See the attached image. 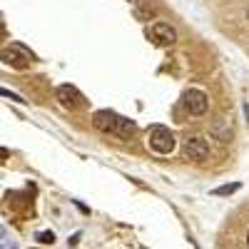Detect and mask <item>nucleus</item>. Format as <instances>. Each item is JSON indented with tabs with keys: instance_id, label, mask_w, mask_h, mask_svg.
<instances>
[{
	"instance_id": "nucleus-1",
	"label": "nucleus",
	"mask_w": 249,
	"mask_h": 249,
	"mask_svg": "<svg viewBox=\"0 0 249 249\" xmlns=\"http://www.w3.org/2000/svg\"><path fill=\"white\" fill-rule=\"evenodd\" d=\"M92 124H95V130L100 132H107V135H117L122 140H130L135 132H137V124L127 117H122L112 110H97L92 115Z\"/></svg>"
},
{
	"instance_id": "nucleus-2",
	"label": "nucleus",
	"mask_w": 249,
	"mask_h": 249,
	"mask_svg": "<svg viewBox=\"0 0 249 249\" xmlns=\"http://www.w3.org/2000/svg\"><path fill=\"white\" fill-rule=\"evenodd\" d=\"M147 142H150V147L157 152V155H170L175 150V135L164 127V124H155V127H150V135H147Z\"/></svg>"
},
{
	"instance_id": "nucleus-3",
	"label": "nucleus",
	"mask_w": 249,
	"mask_h": 249,
	"mask_svg": "<svg viewBox=\"0 0 249 249\" xmlns=\"http://www.w3.org/2000/svg\"><path fill=\"white\" fill-rule=\"evenodd\" d=\"M55 97H57L60 105L68 107V110H80L82 105H85V97H82V92L75 85H60Z\"/></svg>"
},
{
	"instance_id": "nucleus-4",
	"label": "nucleus",
	"mask_w": 249,
	"mask_h": 249,
	"mask_svg": "<svg viewBox=\"0 0 249 249\" xmlns=\"http://www.w3.org/2000/svg\"><path fill=\"white\" fill-rule=\"evenodd\" d=\"M207 107H210V100H207V95L202 90H187L184 92V110L190 115L199 117L207 112Z\"/></svg>"
},
{
	"instance_id": "nucleus-5",
	"label": "nucleus",
	"mask_w": 249,
	"mask_h": 249,
	"mask_svg": "<svg viewBox=\"0 0 249 249\" xmlns=\"http://www.w3.org/2000/svg\"><path fill=\"white\" fill-rule=\"evenodd\" d=\"M184 155L187 160H195V162H204L207 157H210V144H207L204 137H187L184 142Z\"/></svg>"
},
{
	"instance_id": "nucleus-6",
	"label": "nucleus",
	"mask_w": 249,
	"mask_h": 249,
	"mask_svg": "<svg viewBox=\"0 0 249 249\" xmlns=\"http://www.w3.org/2000/svg\"><path fill=\"white\" fill-rule=\"evenodd\" d=\"M152 37L160 45H175L177 43V30L170 23H155L152 25Z\"/></svg>"
},
{
	"instance_id": "nucleus-7",
	"label": "nucleus",
	"mask_w": 249,
	"mask_h": 249,
	"mask_svg": "<svg viewBox=\"0 0 249 249\" xmlns=\"http://www.w3.org/2000/svg\"><path fill=\"white\" fill-rule=\"evenodd\" d=\"M239 190V184H224V187H217V190H214V195H232V192H237Z\"/></svg>"
},
{
	"instance_id": "nucleus-8",
	"label": "nucleus",
	"mask_w": 249,
	"mask_h": 249,
	"mask_svg": "<svg viewBox=\"0 0 249 249\" xmlns=\"http://www.w3.org/2000/svg\"><path fill=\"white\" fill-rule=\"evenodd\" d=\"M37 242H40V244H53V242H55V234H53V232H40V234H37Z\"/></svg>"
},
{
	"instance_id": "nucleus-9",
	"label": "nucleus",
	"mask_w": 249,
	"mask_h": 249,
	"mask_svg": "<svg viewBox=\"0 0 249 249\" xmlns=\"http://www.w3.org/2000/svg\"><path fill=\"white\" fill-rule=\"evenodd\" d=\"M247 244H249V234H247Z\"/></svg>"
},
{
	"instance_id": "nucleus-10",
	"label": "nucleus",
	"mask_w": 249,
	"mask_h": 249,
	"mask_svg": "<svg viewBox=\"0 0 249 249\" xmlns=\"http://www.w3.org/2000/svg\"><path fill=\"white\" fill-rule=\"evenodd\" d=\"M247 18H249V10H247Z\"/></svg>"
}]
</instances>
